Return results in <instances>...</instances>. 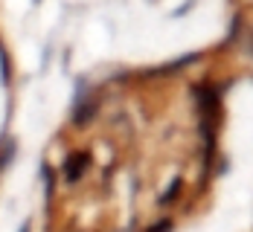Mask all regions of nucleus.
<instances>
[{
	"mask_svg": "<svg viewBox=\"0 0 253 232\" xmlns=\"http://www.w3.org/2000/svg\"><path fill=\"white\" fill-rule=\"evenodd\" d=\"M166 230H169V221H163V224H160V227H154L152 232H166Z\"/></svg>",
	"mask_w": 253,
	"mask_h": 232,
	"instance_id": "obj_1",
	"label": "nucleus"
}]
</instances>
